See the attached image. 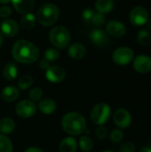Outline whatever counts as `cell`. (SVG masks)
Returning <instances> with one entry per match:
<instances>
[{
	"instance_id": "8",
	"label": "cell",
	"mask_w": 151,
	"mask_h": 152,
	"mask_svg": "<svg viewBox=\"0 0 151 152\" xmlns=\"http://www.w3.org/2000/svg\"><path fill=\"white\" fill-rule=\"evenodd\" d=\"M149 18L148 11L142 6L134 7L130 13V20L135 26H142L147 23Z\"/></svg>"
},
{
	"instance_id": "5",
	"label": "cell",
	"mask_w": 151,
	"mask_h": 152,
	"mask_svg": "<svg viewBox=\"0 0 151 152\" xmlns=\"http://www.w3.org/2000/svg\"><path fill=\"white\" fill-rule=\"evenodd\" d=\"M110 114V107L107 103L100 102L93 108L91 112V120L95 125L102 126L109 119Z\"/></svg>"
},
{
	"instance_id": "22",
	"label": "cell",
	"mask_w": 151,
	"mask_h": 152,
	"mask_svg": "<svg viewBox=\"0 0 151 152\" xmlns=\"http://www.w3.org/2000/svg\"><path fill=\"white\" fill-rule=\"evenodd\" d=\"M20 24L24 29L33 28L35 24H36V16L31 12H28V13L23 14L21 19H20Z\"/></svg>"
},
{
	"instance_id": "13",
	"label": "cell",
	"mask_w": 151,
	"mask_h": 152,
	"mask_svg": "<svg viewBox=\"0 0 151 152\" xmlns=\"http://www.w3.org/2000/svg\"><path fill=\"white\" fill-rule=\"evenodd\" d=\"M90 38L98 46H106L109 42V37L102 29H93L90 33Z\"/></svg>"
},
{
	"instance_id": "35",
	"label": "cell",
	"mask_w": 151,
	"mask_h": 152,
	"mask_svg": "<svg viewBox=\"0 0 151 152\" xmlns=\"http://www.w3.org/2000/svg\"><path fill=\"white\" fill-rule=\"evenodd\" d=\"M12 14V10L9 6H3L0 8V16L3 18H6Z\"/></svg>"
},
{
	"instance_id": "41",
	"label": "cell",
	"mask_w": 151,
	"mask_h": 152,
	"mask_svg": "<svg viewBox=\"0 0 151 152\" xmlns=\"http://www.w3.org/2000/svg\"><path fill=\"white\" fill-rule=\"evenodd\" d=\"M2 43H3V37H2V34L0 33V46L2 45Z\"/></svg>"
},
{
	"instance_id": "9",
	"label": "cell",
	"mask_w": 151,
	"mask_h": 152,
	"mask_svg": "<svg viewBox=\"0 0 151 152\" xmlns=\"http://www.w3.org/2000/svg\"><path fill=\"white\" fill-rule=\"evenodd\" d=\"M114 122L119 128H127L132 123V117L128 110L125 109H118L115 111L113 116Z\"/></svg>"
},
{
	"instance_id": "6",
	"label": "cell",
	"mask_w": 151,
	"mask_h": 152,
	"mask_svg": "<svg viewBox=\"0 0 151 152\" xmlns=\"http://www.w3.org/2000/svg\"><path fill=\"white\" fill-rule=\"evenodd\" d=\"M17 115L22 118H28L34 116L36 112V104L29 100H23L17 103L15 107Z\"/></svg>"
},
{
	"instance_id": "31",
	"label": "cell",
	"mask_w": 151,
	"mask_h": 152,
	"mask_svg": "<svg viewBox=\"0 0 151 152\" xmlns=\"http://www.w3.org/2000/svg\"><path fill=\"white\" fill-rule=\"evenodd\" d=\"M123 137H124V133L119 129H115L110 134V140L115 143L120 142L123 140Z\"/></svg>"
},
{
	"instance_id": "2",
	"label": "cell",
	"mask_w": 151,
	"mask_h": 152,
	"mask_svg": "<svg viewBox=\"0 0 151 152\" xmlns=\"http://www.w3.org/2000/svg\"><path fill=\"white\" fill-rule=\"evenodd\" d=\"M61 125L63 130L71 135H79L83 134L86 128L85 118L77 112L67 113L61 120Z\"/></svg>"
},
{
	"instance_id": "42",
	"label": "cell",
	"mask_w": 151,
	"mask_h": 152,
	"mask_svg": "<svg viewBox=\"0 0 151 152\" xmlns=\"http://www.w3.org/2000/svg\"><path fill=\"white\" fill-rule=\"evenodd\" d=\"M102 152H113V151H102Z\"/></svg>"
},
{
	"instance_id": "27",
	"label": "cell",
	"mask_w": 151,
	"mask_h": 152,
	"mask_svg": "<svg viewBox=\"0 0 151 152\" xmlns=\"http://www.w3.org/2000/svg\"><path fill=\"white\" fill-rule=\"evenodd\" d=\"M32 84H33V78L30 75H24L18 81V86L21 90H26L32 86Z\"/></svg>"
},
{
	"instance_id": "12",
	"label": "cell",
	"mask_w": 151,
	"mask_h": 152,
	"mask_svg": "<svg viewBox=\"0 0 151 152\" xmlns=\"http://www.w3.org/2000/svg\"><path fill=\"white\" fill-rule=\"evenodd\" d=\"M106 29L109 35L115 37H121L126 32L125 26L117 20H110L109 22H108Z\"/></svg>"
},
{
	"instance_id": "25",
	"label": "cell",
	"mask_w": 151,
	"mask_h": 152,
	"mask_svg": "<svg viewBox=\"0 0 151 152\" xmlns=\"http://www.w3.org/2000/svg\"><path fill=\"white\" fill-rule=\"evenodd\" d=\"M0 152H12V144L8 137L0 134Z\"/></svg>"
},
{
	"instance_id": "14",
	"label": "cell",
	"mask_w": 151,
	"mask_h": 152,
	"mask_svg": "<svg viewBox=\"0 0 151 152\" xmlns=\"http://www.w3.org/2000/svg\"><path fill=\"white\" fill-rule=\"evenodd\" d=\"M1 31L4 35L12 37H15L19 32V26L16 21L12 20H4L0 25Z\"/></svg>"
},
{
	"instance_id": "34",
	"label": "cell",
	"mask_w": 151,
	"mask_h": 152,
	"mask_svg": "<svg viewBox=\"0 0 151 152\" xmlns=\"http://www.w3.org/2000/svg\"><path fill=\"white\" fill-rule=\"evenodd\" d=\"M95 134H96V137L98 139L103 140V139L107 138V136H108V131H107V129L104 126H100L99 128L96 129Z\"/></svg>"
},
{
	"instance_id": "28",
	"label": "cell",
	"mask_w": 151,
	"mask_h": 152,
	"mask_svg": "<svg viewBox=\"0 0 151 152\" xmlns=\"http://www.w3.org/2000/svg\"><path fill=\"white\" fill-rule=\"evenodd\" d=\"M59 56L60 53L58 52V50L54 48H48L44 53V60H46L49 62L55 61L59 58Z\"/></svg>"
},
{
	"instance_id": "26",
	"label": "cell",
	"mask_w": 151,
	"mask_h": 152,
	"mask_svg": "<svg viewBox=\"0 0 151 152\" xmlns=\"http://www.w3.org/2000/svg\"><path fill=\"white\" fill-rule=\"evenodd\" d=\"M138 42L142 45H148L151 41V35L150 33L146 30V29H142L138 33L137 37Z\"/></svg>"
},
{
	"instance_id": "36",
	"label": "cell",
	"mask_w": 151,
	"mask_h": 152,
	"mask_svg": "<svg viewBox=\"0 0 151 152\" xmlns=\"http://www.w3.org/2000/svg\"><path fill=\"white\" fill-rule=\"evenodd\" d=\"M39 65H40L41 69H48L50 68V62L44 60V59L42 60V61H40Z\"/></svg>"
},
{
	"instance_id": "40",
	"label": "cell",
	"mask_w": 151,
	"mask_h": 152,
	"mask_svg": "<svg viewBox=\"0 0 151 152\" xmlns=\"http://www.w3.org/2000/svg\"><path fill=\"white\" fill-rule=\"evenodd\" d=\"M147 25H148L149 28H150V29H151V20H149V21H147Z\"/></svg>"
},
{
	"instance_id": "21",
	"label": "cell",
	"mask_w": 151,
	"mask_h": 152,
	"mask_svg": "<svg viewBox=\"0 0 151 152\" xmlns=\"http://www.w3.org/2000/svg\"><path fill=\"white\" fill-rule=\"evenodd\" d=\"M15 128L14 121L10 118H4L0 120V131L4 134H11Z\"/></svg>"
},
{
	"instance_id": "32",
	"label": "cell",
	"mask_w": 151,
	"mask_h": 152,
	"mask_svg": "<svg viewBox=\"0 0 151 152\" xmlns=\"http://www.w3.org/2000/svg\"><path fill=\"white\" fill-rule=\"evenodd\" d=\"M93 14H94V12L92 10V9H86L83 12V20L85 23L87 24H91L92 22V19L93 17Z\"/></svg>"
},
{
	"instance_id": "38",
	"label": "cell",
	"mask_w": 151,
	"mask_h": 152,
	"mask_svg": "<svg viewBox=\"0 0 151 152\" xmlns=\"http://www.w3.org/2000/svg\"><path fill=\"white\" fill-rule=\"evenodd\" d=\"M139 152H151V148L150 147H145V148H142Z\"/></svg>"
},
{
	"instance_id": "1",
	"label": "cell",
	"mask_w": 151,
	"mask_h": 152,
	"mask_svg": "<svg viewBox=\"0 0 151 152\" xmlns=\"http://www.w3.org/2000/svg\"><path fill=\"white\" fill-rule=\"evenodd\" d=\"M12 53L15 61L24 64L34 63L39 57L36 45L27 40H18L12 46Z\"/></svg>"
},
{
	"instance_id": "19",
	"label": "cell",
	"mask_w": 151,
	"mask_h": 152,
	"mask_svg": "<svg viewBox=\"0 0 151 152\" xmlns=\"http://www.w3.org/2000/svg\"><path fill=\"white\" fill-rule=\"evenodd\" d=\"M77 149V142L75 138L66 137L64 138L60 144L61 152H76Z\"/></svg>"
},
{
	"instance_id": "18",
	"label": "cell",
	"mask_w": 151,
	"mask_h": 152,
	"mask_svg": "<svg viewBox=\"0 0 151 152\" xmlns=\"http://www.w3.org/2000/svg\"><path fill=\"white\" fill-rule=\"evenodd\" d=\"M38 109L40 110V111L45 115H50L53 114L55 110H56V104L55 102L49 98H45L44 100H42L39 104H38Z\"/></svg>"
},
{
	"instance_id": "17",
	"label": "cell",
	"mask_w": 151,
	"mask_h": 152,
	"mask_svg": "<svg viewBox=\"0 0 151 152\" xmlns=\"http://www.w3.org/2000/svg\"><path fill=\"white\" fill-rule=\"evenodd\" d=\"M86 53L85 47L79 43L73 44L69 49V55L74 60H80L85 57Z\"/></svg>"
},
{
	"instance_id": "4",
	"label": "cell",
	"mask_w": 151,
	"mask_h": 152,
	"mask_svg": "<svg viewBox=\"0 0 151 152\" xmlns=\"http://www.w3.org/2000/svg\"><path fill=\"white\" fill-rule=\"evenodd\" d=\"M50 41L57 48H65L70 41V33L67 28L63 26H57L52 28L49 35Z\"/></svg>"
},
{
	"instance_id": "29",
	"label": "cell",
	"mask_w": 151,
	"mask_h": 152,
	"mask_svg": "<svg viewBox=\"0 0 151 152\" xmlns=\"http://www.w3.org/2000/svg\"><path fill=\"white\" fill-rule=\"evenodd\" d=\"M104 22H105L104 14L101 12H94L91 24H93L96 27H101L104 24Z\"/></svg>"
},
{
	"instance_id": "3",
	"label": "cell",
	"mask_w": 151,
	"mask_h": 152,
	"mask_svg": "<svg viewBox=\"0 0 151 152\" xmlns=\"http://www.w3.org/2000/svg\"><path fill=\"white\" fill-rule=\"evenodd\" d=\"M38 21L45 27L53 25L59 19V9L53 4H45L40 7L37 12Z\"/></svg>"
},
{
	"instance_id": "16",
	"label": "cell",
	"mask_w": 151,
	"mask_h": 152,
	"mask_svg": "<svg viewBox=\"0 0 151 152\" xmlns=\"http://www.w3.org/2000/svg\"><path fill=\"white\" fill-rule=\"evenodd\" d=\"M19 95H20L19 90L15 86H12L4 87L3 91L1 92V98L3 99V101L6 102H12L16 101Z\"/></svg>"
},
{
	"instance_id": "24",
	"label": "cell",
	"mask_w": 151,
	"mask_h": 152,
	"mask_svg": "<svg viewBox=\"0 0 151 152\" xmlns=\"http://www.w3.org/2000/svg\"><path fill=\"white\" fill-rule=\"evenodd\" d=\"M79 147L83 151H90L93 147V142L88 136H82L79 139Z\"/></svg>"
},
{
	"instance_id": "7",
	"label": "cell",
	"mask_w": 151,
	"mask_h": 152,
	"mask_svg": "<svg viewBox=\"0 0 151 152\" xmlns=\"http://www.w3.org/2000/svg\"><path fill=\"white\" fill-rule=\"evenodd\" d=\"M113 61L118 65H127L133 61V52L129 47H119L113 53Z\"/></svg>"
},
{
	"instance_id": "20",
	"label": "cell",
	"mask_w": 151,
	"mask_h": 152,
	"mask_svg": "<svg viewBox=\"0 0 151 152\" xmlns=\"http://www.w3.org/2000/svg\"><path fill=\"white\" fill-rule=\"evenodd\" d=\"M95 7L98 12L108 13L114 8V2L113 0H97Z\"/></svg>"
},
{
	"instance_id": "11",
	"label": "cell",
	"mask_w": 151,
	"mask_h": 152,
	"mask_svg": "<svg viewBox=\"0 0 151 152\" xmlns=\"http://www.w3.org/2000/svg\"><path fill=\"white\" fill-rule=\"evenodd\" d=\"M45 77L52 83H60L65 78L66 72L61 67L50 66V68L46 69Z\"/></svg>"
},
{
	"instance_id": "39",
	"label": "cell",
	"mask_w": 151,
	"mask_h": 152,
	"mask_svg": "<svg viewBox=\"0 0 151 152\" xmlns=\"http://www.w3.org/2000/svg\"><path fill=\"white\" fill-rule=\"evenodd\" d=\"M10 1H11V0H0V3L3 4H5L9 3Z\"/></svg>"
},
{
	"instance_id": "15",
	"label": "cell",
	"mask_w": 151,
	"mask_h": 152,
	"mask_svg": "<svg viewBox=\"0 0 151 152\" xmlns=\"http://www.w3.org/2000/svg\"><path fill=\"white\" fill-rule=\"evenodd\" d=\"M14 9L20 13H28L30 12L34 8L35 1L34 0H11Z\"/></svg>"
},
{
	"instance_id": "33",
	"label": "cell",
	"mask_w": 151,
	"mask_h": 152,
	"mask_svg": "<svg viewBox=\"0 0 151 152\" xmlns=\"http://www.w3.org/2000/svg\"><path fill=\"white\" fill-rule=\"evenodd\" d=\"M135 151V146L132 142H125L121 145L119 152H134Z\"/></svg>"
},
{
	"instance_id": "37",
	"label": "cell",
	"mask_w": 151,
	"mask_h": 152,
	"mask_svg": "<svg viewBox=\"0 0 151 152\" xmlns=\"http://www.w3.org/2000/svg\"><path fill=\"white\" fill-rule=\"evenodd\" d=\"M25 152H43V151H41L38 148H36V147H31V148L27 149Z\"/></svg>"
},
{
	"instance_id": "30",
	"label": "cell",
	"mask_w": 151,
	"mask_h": 152,
	"mask_svg": "<svg viewBox=\"0 0 151 152\" xmlns=\"http://www.w3.org/2000/svg\"><path fill=\"white\" fill-rule=\"evenodd\" d=\"M43 96V91L39 87L32 88L29 92V98L32 102L39 101Z\"/></svg>"
},
{
	"instance_id": "10",
	"label": "cell",
	"mask_w": 151,
	"mask_h": 152,
	"mask_svg": "<svg viewBox=\"0 0 151 152\" xmlns=\"http://www.w3.org/2000/svg\"><path fill=\"white\" fill-rule=\"evenodd\" d=\"M133 69L142 74L151 71V58L148 55H139L133 61Z\"/></svg>"
},
{
	"instance_id": "23",
	"label": "cell",
	"mask_w": 151,
	"mask_h": 152,
	"mask_svg": "<svg viewBox=\"0 0 151 152\" xmlns=\"http://www.w3.org/2000/svg\"><path fill=\"white\" fill-rule=\"evenodd\" d=\"M17 75H18V69L13 62H9L8 64L5 65L4 69V77H5V79L12 81L17 77Z\"/></svg>"
}]
</instances>
